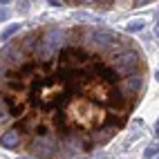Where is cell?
I'll list each match as a JSON object with an SVG mask.
<instances>
[{"label":"cell","instance_id":"cell-5","mask_svg":"<svg viewBox=\"0 0 159 159\" xmlns=\"http://www.w3.org/2000/svg\"><path fill=\"white\" fill-rule=\"evenodd\" d=\"M27 7H29L27 0H20V2H18V11H27Z\"/></svg>","mask_w":159,"mask_h":159},{"label":"cell","instance_id":"cell-3","mask_svg":"<svg viewBox=\"0 0 159 159\" xmlns=\"http://www.w3.org/2000/svg\"><path fill=\"white\" fill-rule=\"evenodd\" d=\"M18 29H20V25H11L9 29H5V31H2V36H0V38H2V40H9V38H11Z\"/></svg>","mask_w":159,"mask_h":159},{"label":"cell","instance_id":"cell-6","mask_svg":"<svg viewBox=\"0 0 159 159\" xmlns=\"http://www.w3.org/2000/svg\"><path fill=\"white\" fill-rule=\"evenodd\" d=\"M7 18H9V9H2V7H0V23L7 20Z\"/></svg>","mask_w":159,"mask_h":159},{"label":"cell","instance_id":"cell-4","mask_svg":"<svg viewBox=\"0 0 159 159\" xmlns=\"http://www.w3.org/2000/svg\"><path fill=\"white\" fill-rule=\"evenodd\" d=\"M143 27V20H134V23H130V29L134 31V29H141Z\"/></svg>","mask_w":159,"mask_h":159},{"label":"cell","instance_id":"cell-1","mask_svg":"<svg viewBox=\"0 0 159 159\" xmlns=\"http://www.w3.org/2000/svg\"><path fill=\"white\" fill-rule=\"evenodd\" d=\"M148 58L101 25H40L0 47V146L79 159L110 143L148 90Z\"/></svg>","mask_w":159,"mask_h":159},{"label":"cell","instance_id":"cell-8","mask_svg":"<svg viewBox=\"0 0 159 159\" xmlns=\"http://www.w3.org/2000/svg\"><path fill=\"white\" fill-rule=\"evenodd\" d=\"M23 159H31V157H23Z\"/></svg>","mask_w":159,"mask_h":159},{"label":"cell","instance_id":"cell-7","mask_svg":"<svg viewBox=\"0 0 159 159\" xmlns=\"http://www.w3.org/2000/svg\"><path fill=\"white\" fill-rule=\"evenodd\" d=\"M7 2H9V0H0V5H7Z\"/></svg>","mask_w":159,"mask_h":159},{"label":"cell","instance_id":"cell-2","mask_svg":"<svg viewBox=\"0 0 159 159\" xmlns=\"http://www.w3.org/2000/svg\"><path fill=\"white\" fill-rule=\"evenodd\" d=\"M49 2L74 9H94V11H128L150 5L152 0H49Z\"/></svg>","mask_w":159,"mask_h":159}]
</instances>
